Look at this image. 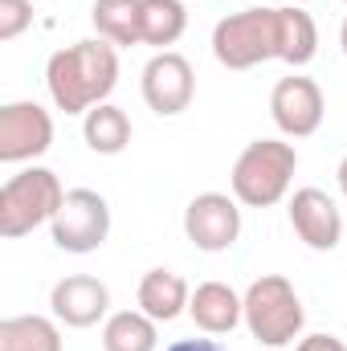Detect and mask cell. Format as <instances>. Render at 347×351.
<instances>
[{"label":"cell","instance_id":"6da1fadb","mask_svg":"<svg viewBox=\"0 0 347 351\" xmlns=\"http://www.w3.org/2000/svg\"><path fill=\"white\" fill-rule=\"evenodd\" d=\"M115 86H119V49L102 37L58 49L45 66V90H49L53 106L66 114L94 110L98 102L110 98Z\"/></svg>","mask_w":347,"mask_h":351},{"label":"cell","instance_id":"7c38bea8","mask_svg":"<svg viewBox=\"0 0 347 351\" xmlns=\"http://www.w3.org/2000/svg\"><path fill=\"white\" fill-rule=\"evenodd\" d=\"M49 306H53V319L66 323V327H94L98 319H106L110 311V290L106 282H98L94 274H70L62 278L53 290H49Z\"/></svg>","mask_w":347,"mask_h":351},{"label":"cell","instance_id":"e0dca14e","mask_svg":"<svg viewBox=\"0 0 347 351\" xmlns=\"http://www.w3.org/2000/svg\"><path fill=\"white\" fill-rule=\"evenodd\" d=\"M160 323L143 311H119L102 323V351H156Z\"/></svg>","mask_w":347,"mask_h":351},{"label":"cell","instance_id":"cb8c5ba5","mask_svg":"<svg viewBox=\"0 0 347 351\" xmlns=\"http://www.w3.org/2000/svg\"><path fill=\"white\" fill-rule=\"evenodd\" d=\"M335 176H339V188H344V196H347V156L339 160V172H335Z\"/></svg>","mask_w":347,"mask_h":351},{"label":"cell","instance_id":"44dd1931","mask_svg":"<svg viewBox=\"0 0 347 351\" xmlns=\"http://www.w3.org/2000/svg\"><path fill=\"white\" fill-rule=\"evenodd\" d=\"M29 25H33L29 0H0V41H16Z\"/></svg>","mask_w":347,"mask_h":351},{"label":"cell","instance_id":"d6986e66","mask_svg":"<svg viewBox=\"0 0 347 351\" xmlns=\"http://www.w3.org/2000/svg\"><path fill=\"white\" fill-rule=\"evenodd\" d=\"M0 351H62V331L45 315H12L0 323Z\"/></svg>","mask_w":347,"mask_h":351},{"label":"cell","instance_id":"ffe728a7","mask_svg":"<svg viewBox=\"0 0 347 351\" xmlns=\"http://www.w3.org/2000/svg\"><path fill=\"white\" fill-rule=\"evenodd\" d=\"M139 25H143V45L168 49L188 29V8H184V0H143Z\"/></svg>","mask_w":347,"mask_h":351},{"label":"cell","instance_id":"9a60e30c","mask_svg":"<svg viewBox=\"0 0 347 351\" xmlns=\"http://www.w3.org/2000/svg\"><path fill=\"white\" fill-rule=\"evenodd\" d=\"M82 135H86V147L94 156H119L131 143V119H127L123 106L98 102L94 110H86V119H82Z\"/></svg>","mask_w":347,"mask_h":351},{"label":"cell","instance_id":"277c9868","mask_svg":"<svg viewBox=\"0 0 347 351\" xmlns=\"http://www.w3.org/2000/svg\"><path fill=\"white\" fill-rule=\"evenodd\" d=\"M62 200H66V188L58 172L49 168H25V172L8 176L0 188V237L16 241L33 233L37 225H49Z\"/></svg>","mask_w":347,"mask_h":351},{"label":"cell","instance_id":"8fae6325","mask_svg":"<svg viewBox=\"0 0 347 351\" xmlns=\"http://www.w3.org/2000/svg\"><path fill=\"white\" fill-rule=\"evenodd\" d=\"M290 225L298 233L302 245L319 250V254H331L339 241H344V217H339V204L323 192V188H298L290 196Z\"/></svg>","mask_w":347,"mask_h":351},{"label":"cell","instance_id":"8992f818","mask_svg":"<svg viewBox=\"0 0 347 351\" xmlns=\"http://www.w3.org/2000/svg\"><path fill=\"white\" fill-rule=\"evenodd\" d=\"M53 245L66 254H94L110 237V204L94 188H74L66 192L58 217L49 221Z\"/></svg>","mask_w":347,"mask_h":351},{"label":"cell","instance_id":"7402d4cb","mask_svg":"<svg viewBox=\"0 0 347 351\" xmlns=\"http://www.w3.org/2000/svg\"><path fill=\"white\" fill-rule=\"evenodd\" d=\"M294 351H347L344 339H335V335H307V339H298Z\"/></svg>","mask_w":347,"mask_h":351},{"label":"cell","instance_id":"9c48e42d","mask_svg":"<svg viewBox=\"0 0 347 351\" xmlns=\"http://www.w3.org/2000/svg\"><path fill=\"white\" fill-rule=\"evenodd\" d=\"M323 114H327V98H323V90H319L315 78L290 74V78H282L278 86L270 90V119L290 139L315 135L323 127Z\"/></svg>","mask_w":347,"mask_h":351},{"label":"cell","instance_id":"ba28073f","mask_svg":"<svg viewBox=\"0 0 347 351\" xmlns=\"http://www.w3.org/2000/svg\"><path fill=\"white\" fill-rule=\"evenodd\" d=\"M53 147V119L41 102L0 106V164H25Z\"/></svg>","mask_w":347,"mask_h":351},{"label":"cell","instance_id":"d4e9b609","mask_svg":"<svg viewBox=\"0 0 347 351\" xmlns=\"http://www.w3.org/2000/svg\"><path fill=\"white\" fill-rule=\"evenodd\" d=\"M339 45H344V53H347V21H344V29H339Z\"/></svg>","mask_w":347,"mask_h":351},{"label":"cell","instance_id":"52a82bcc","mask_svg":"<svg viewBox=\"0 0 347 351\" xmlns=\"http://www.w3.org/2000/svg\"><path fill=\"white\" fill-rule=\"evenodd\" d=\"M184 237L200 254H225L241 237V208L237 196L225 192H200L184 208Z\"/></svg>","mask_w":347,"mask_h":351},{"label":"cell","instance_id":"7a4b0ae2","mask_svg":"<svg viewBox=\"0 0 347 351\" xmlns=\"http://www.w3.org/2000/svg\"><path fill=\"white\" fill-rule=\"evenodd\" d=\"M294 168H298L294 143H282V139H254V143L237 156L233 176H229L237 204H246V208H270V204H278V200L290 192Z\"/></svg>","mask_w":347,"mask_h":351},{"label":"cell","instance_id":"ac0fdd59","mask_svg":"<svg viewBox=\"0 0 347 351\" xmlns=\"http://www.w3.org/2000/svg\"><path fill=\"white\" fill-rule=\"evenodd\" d=\"M278 37H282L278 62H286V66H294V70L307 66V62L319 53V29H315L311 12H302L298 4L278 8Z\"/></svg>","mask_w":347,"mask_h":351},{"label":"cell","instance_id":"2e32d148","mask_svg":"<svg viewBox=\"0 0 347 351\" xmlns=\"http://www.w3.org/2000/svg\"><path fill=\"white\" fill-rule=\"evenodd\" d=\"M139 4H143V0H94L90 21H94L98 37L110 41L115 49H123V45H143Z\"/></svg>","mask_w":347,"mask_h":351},{"label":"cell","instance_id":"5bb4252c","mask_svg":"<svg viewBox=\"0 0 347 351\" xmlns=\"http://www.w3.org/2000/svg\"><path fill=\"white\" fill-rule=\"evenodd\" d=\"M188 282L176 274V269H147L139 278V311L152 315L156 323H172L188 311Z\"/></svg>","mask_w":347,"mask_h":351},{"label":"cell","instance_id":"30bf717a","mask_svg":"<svg viewBox=\"0 0 347 351\" xmlns=\"http://www.w3.org/2000/svg\"><path fill=\"white\" fill-rule=\"evenodd\" d=\"M143 102L172 119V114H184L192 106V94H196V74H192V62L176 49H160L147 66H143Z\"/></svg>","mask_w":347,"mask_h":351},{"label":"cell","instance_id":"4316f807","mask_svg":"<svg viewBox=\"0 0 347 351\" xmlns=\"http://www.w3.org/2000/svg\"><path fill=\"white\" fill-rule=\"evenodd\" d=\"M344 4H347V0H344Z\"/></svg>","mask_w":347,"mask_h":351},{"label":"cell","instance_id":"603a6c76","mask_svg":"<svg viewBox=\"0 0 347 351\" xmlns=\"http://www.w3.org/2000/svg\"><path fill=\"white\" fill-rule=\"evenodd\" d=\"M164 351H225L217 339H176L172 348H164Z\"/></svg>","mask_w":347,"mask_h":351},{"label":"cell","instance_id":"5b68a950","mask_svg":"<svg viewBox=\"0 0 347 351\" xmlns=\"http://www.w3.org/2000/svg\"><path fill=\"white\" fill-rule=\"evenodd\" d=\"M282 53L278 37V8H246L229 12L213 29V58L225 70H254Z\"/></svg>","mask_w":347,"mask_h":351},{"label":"cell","instance_id":"484cf974","mask_svg":"<svg viewBox=\"0 0 347 351\" xmlns=\"http://www.w3.org/2000/svg\"><path fill=\"white\" fill-rule=\"evenodd\" d=\"M290 4H307V0H290Z\"/></svg>","mask_w":347,"mask_h":351},{"label":"cell","instance_id":"4fadbf2b","mask_svg":"<svg viewBox=\"0 0 347 351\" xmlns=\"http://www.w3.org/2000/svg\"><path fill=\"white\" fill-rule=\"evenodd\" d=\"M188 315L204 335H229L237 323H246V298L225 282H200L188 298Z\"/></svg>","mask_w":347,"mask_h":351},{"label":"cell","instance_id":"3957f363","mask_svg":"<svg viewBox=\"0 0 347 351\" xmlns=\"http://www.w3.org/2000/svg\"><path fill=\"white\" fill-rule=\"evenodd\" d=\"M246 298V327L261 348H290L302 327H307V311L298 290L282 278V274H261L250 282Z\"/></svg>","mask_w":347,"mask_h":351}]
</instances>
